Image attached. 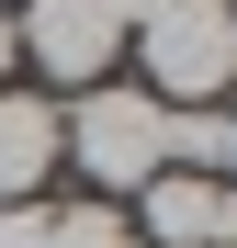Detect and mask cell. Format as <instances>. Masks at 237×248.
<instances>
[{"label": "cell", "instance_id": "6da1fadb", "mask_svg": "<svg viewBox=\"0 0 237 248\" xmlns=\"http://www.w3.org/2000/svg\"><path fill=\"white\" fill-rule=\"evenodd\" d=\"M57 158H79L91 203H125L170 170V102L125 91V79H91V91L57 102Z\"/></svg>", "mask_w": 237, "mask_h": 248}, {"label": "cell", "instance_id": "7a4b0ae2", "mask_svg": "<svg viewBox=\"0 0 237 248\" xmlns=\"http://www.w3.org/2000/svg\"><path fill=\"white\" fill-rule=\"evenodd\" d=\"M125 46L147 57V102H170V113H192V102H215L226 79H237V34H226V0H170V12H147Z\"/></svg>", "mask_w": 237, "mask_h": 248}, {"label": "cell", "instance_id": "3957f363", "mask_svg": "<svg viewBox=\"0 0 237 248\" xmlns=\"http://www.w3.org/2000/svg\"><path fill=\"white\" fill-rule=\"evenodd\" d=\"M12 34H23V68L57 79V91H91V79H113V57H125V23H113L102 0H23Z\"/></svg>", "mask_w": 237, "mask_h": 248}, {"label": "cell", "instance_id": "277c9868", "mask_svg": "<svg viewBox=\"0 0 237 248\" xmlns=\"http://www.w3.org/2000/svg\"><path fill=\"white\" fill-rule=\"evenodd\" d=\"M136 237L158 248H237V181H204V170H158L136 203Z\"/></svg>", "mask_w": 237, "mask_h": 248}, {"label": "cell", "instance_id": "5b68a950", "mask_svg": "<svg viewBox=\"0 0 237 248\" xmlns=\"http://www.w3.org/2000/svg\"><path fill=\"white\" fill-rule=\"evenodd\" d=\"M46 181H57V102L12 79L0 91V203H34Z\"/></svg>", "mask_w": 237, "mask_h": 248}, {"label": "cell", "instance_id": "8992f818", "mask_svg": "<svg viewBox=\"0 0 237 248\" xmlns=\"http://www.w3.org/2000/svg\"><path fill=\"white\" fill-rule=\"evenodd\" d=\"M46 248H147V237H136V215H125V203H57Z\"/></svg>", "mask_w": 237, "mask_h": 248}, {"label": "cell", "instance_id": "52a82bcc", "mask_svg": "<svg viewBox=\"0 0 237 248\" xmlns=\"http://www.w3.org/2000/svg\"><path fill=\"white\" fill-rule=\"evenodd\" d=\"M170 170H204V181L226 170V113H215V102H192V113H170Z\"/></svg>", "mask_w": 237, "mask_h": 248}, {"label": "cell", "instance_id": "ba28073f", "mask_svg": "<svg viewBox=\"0 0 237 248\" xmlns=\"http://www.w3.org/2000/svg\"><path fill=\"white\" fill-rule=\"evenodd\" d=\"M46 226H57L46 192H34V203H0V248H46Z\"/></svg>", "mask_w": 237, "mask_h": 248}, {"label": "cell", "instance_id": "9c48e42d", "mask_svg": "<svg viewBox=\"0 0 237 248\" xmlns=\"http://www.w3.org/2000/svg\"><path fill=\"white\" fill-rule=\"evenodd\" d=\"M12 68H23V34H12V12H0V91H12Z\"/></svg>", "mask_w": 237, "mask_h": 248}, {"label": "cell", "instance_id": "30bf717a", "mask_svg": "<svg viewBox=\"0 0 237 248\" xmlns=\"http://www.w3.org/2000/svg\"><path fill=\"white\" fill-rule=\"evenodd\" d=\"M102 12H113V23H125V34H136L147 12H170V0H102Z\"/></svg>", "mask_w": 237, "mask_h": 248}, {"label": "cell", "instance_id": "8fae6325", "mask_svg": "<svg viewBox=\"0 0 237 248\" xmlns=\"http://www.w3.org/2000/svg\"><path fill=\"white\" fill-rule=\"evenodd\" d=\"M215 181H237V102H226V170H215Z\"/></svg>", "mask_w": 237, "mask_h": 248}, {"label": "cell", "instance_id": "7c38bea8", "mask_svg": "<svg viewBox=\"0 0 237 248\" xmlns=\"http://www.w3.org/2000/svg\"><path fill=\"white\" fill-rule=\"evenodd\" d=\"M226 34H237V0H226Z\"/></svg>", "mask_w": 237, "mask_h": 248}, {"label": "cell", "instance_id": "4fadbf2b", "mask_svg": "<svg viewBox=\"0 0 237 248\" xmlns=\"http://www.w3.org/2000/svg\"><path fill=\"white\" fill-rule=\"evenodd\" d=\"M0 12H23V0H0Z\"/></svg>", "mask_w": 237, "mask_h": 248}]
</instances>
